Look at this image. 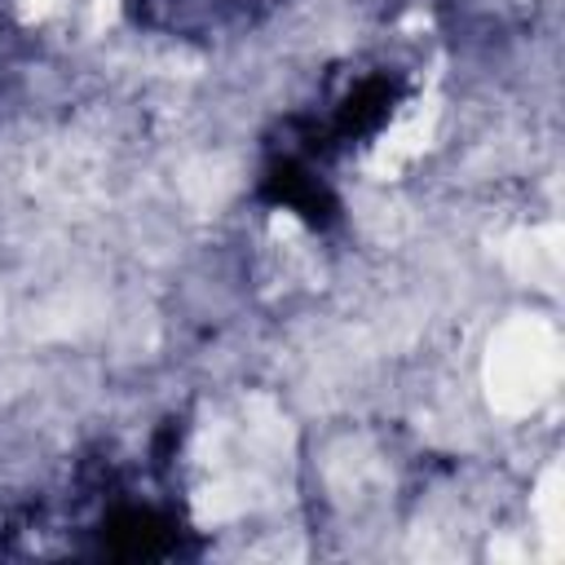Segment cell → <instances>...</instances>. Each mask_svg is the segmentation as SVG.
I'll list each match as a JSON object with an SVG mask.
<instances>
[{
  "mask_svg": "<svg viewBox=\"0 0 565 565\" xmlns=\"http://www.w3.org/2000/svg\"><path fill=\"white\" fill-rule=\"evenodd\" d=\"M260 194H265L269 203H282V207L300 212V216L313 221V225L327 221V216L335 212L327 185H322L300 159H282V163H274L269 177H265V185H260Z\"/></svg>",
  "mask_w": 565,
  "mask_h": 565,
  "instance_id": "obj_1",
  "label": "cell"
},
{
  "mask_svg": "<svg viewBox=\"0 0 565 565\" xmlns=\"http://www.w3.org/2000/svg\"><path fill=\"white\" fill-rule=\"evenodd\" d=\"M102 534H106V547H110L115 556H128V561L168 552V525H163L154 512H141V508L115 512Z\"/></svg>",
  "mask_w": 565,
  "mask_h": 565,
  "instance_id": "obj_2",
  "label": "cell"
},
{
  "mask_svg": "<svg viewBox=\"0 0 565 565\" xmlns=\"http://www.w3.org/2000/svg\"><path fill=\"white\" fill-rule=\"evenodd\" d=\"M393 97H397V84H393V79H384V75L362 79V84H358V88L344 97L335 128H340L344 137H366V132H375V128L388 119Z\"/></svg>",
  "mask_w": 565,
  "mask_h": 565,
  "instance_id": "obj_3",
  "label": "cell"
}]
</instances>
